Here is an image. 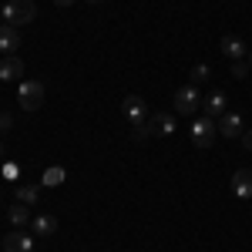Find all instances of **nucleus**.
Here are the masks:
<instances>
[{
  "label": "nucleus",
  "mask_w": 252,
  "mask_h": 252,
  "mask_svg": "<svg viewBox=\"0 0 252 252\" xmlns=\"http://www.w3.org/2000/svg\"><path fill=\"white\" fill-rule=\"evenodd\" d=\"M249 74H252L249 61H235V64H232V78H235V81H246Z\"/></svg>",
  "instance_id": "nucleus-19"
},
{
  "label": "nucleus",
  "mask_w": 252,
  "mask_h": 252,
  "mask_svg": "<svg viewBox=\"0 0 252 252\" xmlns=\"http://www.w3.org/2000/svg\"><path fill=\"white\" fill-rule=\"evenodd\" d=\"M215 125H219V135H225V138H242V131H246V121L235 111H225Z\"/></svg>",
  "instance_id": "nucleus-6"
},
{
  "label": "nucleus",
  "mask_w": 252,
  "mask_h": 252,
  "mask_svg": "<svg viewBox=\"0 0 252 252\" xmlns=\"http://www.w3.org/2000/svg\"><path fill=\"white\" fill-rule=\"evenodd\" d=\"M189 78H192V84H205V81L212 78V71H209V64H195L192 71H189Z\"/></svg>",
  "instance_id": "nucleus-18"
},
{
  "label": "nucleus",
  "mask_w": 252,
  "mask_h": 252,
  "mask_svg": "<svg viewBox=\"0 0 252 252\" xmlns=\"http://www.w3.org/2000/svg\"><path fill=\"white\" fill-rule=\"evenodd\" d=\"M40 182H44V185H51V189H54V185H61V182H64V168H61V165H51V168L44 172V178H40Z\"/></svg>",
  "instance_id": "nucleus-17"
},
{
  "label": "nucleus",
  "mask_w": 252,
  "mask_h": 252,
  "mask_svg": "<svg viewBox=\"0 0 252 252\" xmlns=\"http://www.w3.org/2000/svg\"><path fill=\"white\" fill-rule=\"evenodd\" d=\"M202 101H205V97L198 94V84H185V88H178L175 97H172V104H175L178 115H195Z\"/></svg>",
  "instance_id": "nucleus-3"
},
{
  "label": "nucleus",
  "mask_w": 252,
  "mask_h": 252,
  "mask_svg": "<svg viewBox=\"0 0 252 252\" xmlns=\"http://www.w3.org/2000/svg\"><path fill=\"white\" fill-rule=\"evenodd\" d=\"M3 20L10 27H24V24L37 20V3L34 0H7L3 3Z\"/></svg>",
  "instance_id": "nucleus-1"
},
{
  "label": "nucleus",
  "mask_w": 252,
  "mask_h": 252,
  "mask_svg": "<svg viewBox=\"0 0 252 252\" xmlns=\"http://www.w3.org/2000/svg\"><path fill=\"white\" fill-rule=\"evenodd\" d=\"M232 192L239 198H252V168H239L232 175Z\"/></svg>",
  "instance_id": "nucleus-11"
},
{
  "label": "nucleus",
  "mask_w": 252,
  "mask_h": 252,
  "mask_svg": "<svg viewBox=\"0 0 252 252\" xmlns=\"http://www.w3.org/2000/svg\"><path fill=\"white\" fill-rule=\"evenodd\" d=\"M246 61H249V67H252V51H249V58H246Z\"/></svg>",
  "instance_id": "nucleus-25"
},
{
  "label": "nucleus",
  "mask_w": 252,
  "mask_h": 252,
  "mask_svg": "<svg viewBox=\"0 0 252 252\" xmlns=\"http://www.w3.org/2000/svg\"><path fill=\"white\" fill-rule=\"evenodd\" d=\"M202 108H205V115H209V118L219 121V118L225 115V94H209L205 101H202Z\"/></svg>",
  "instance_id": "nucleus-15"
},
{
  "label": "nucleus",
  "mask_w": 252,
  "mask_h": 252,
  "mask_svg": "<svg viewBox=\"0 0 252 252\" xmlns=\"http://www.w3.org/2000/svg\"><path fill=\"white\" fill-rule=\"evenodd\" d=\"M222 54L232 58V61H246L249 58V44L239 37V34H225V37H222Z\"/></svg>",
  "instance_id": "nucleus-8"
},
{
  "label": "nucleus",
  "mask_w": 252,
  "mask_h": 252,
  "mask_svg": "<svg viewBox=\"0 0 252 252\" xmlns=\"http://www.w3.org/2000/svg\"><path fill=\"white\" fill-rule=\"evenodd\" d=\"M88 3H101V0H88Z\"/></svg>",
  "instance_id": "nucleus-27"
},
{
  "label": "nucleus",
  "mask_w": 252,
  "mask_h": 252,
  "mask_svg": "<svg viewBox=\"0 0 252 252\" xmlns=\"http://www.w3.org/2000/svg\"><path fill=\"white\" fill-rule=\"evenodd\" d=\"M10 128H14V118H10V115H0V135H10Z\"/></svg>",
  "instance_id": "nucleus-21"
},
{
  "label": "nucleus",
  "mask_w": 252,
  "mask_h": 252,
  "mask_svg": "<svg viewBox=\"0 0 252 252\" xmlns=\"http://www.w3.org/2000/svg\"><path fill=\"white\" fill-rule=\"evenodd\" d=\"M17 47H20V31L10 27V24H3V27H0V51H3V54H14Z\"/></svg>",
  "instance_id": "nucleus-12"
},
{
  "label": "nucleus",
  "mask_w": 252,
  "mask_h": 252,
  "mask_svg": "<svg viewBox=\"0 0 252 252\" xmlns=\"http://www.w3.org/2000/svg\"><path fill=\"white\" fill-rule=\"evenodd\" d=\"M54 3H58V7H71L74 0H54Z\"/></svg>",
  "instance_id": "nucleus-24"
},
{
  "label": "nucleus",
  "mask_w": 252,
  "mask_h": 252,
  "mask_svg": "<svg viewBox=\"0 0 252 252\" xmlns=\"http://www.w3.org/2000/svg\"><path fill=\"white\" fill-rule=\"evenodd\" d=\"M242 145L252 152V128H246V131H242Z\"/></svg>",
  "instance_id": "nucleus-22"
},
{
  "label": "nucleus",
  "mask_w": 252,
  "mask_h": 252,
  "mask_svg": "<svg viewBox=\"0 0 252 252\" xmlns=\"http://www.w3.org/2000/svg\"><path fill=\"white\" fill-rule=\"evenodd\" d=\"M3 175L7 178H17V165H3Z\"/></svg>",
  "instance_id": "nucleus-23"
},
{
  "label": "nucleus",
  "mask_w": 252,
  "mask_h": 252,
  "mask_svg": "<svg viewBox=\"0 0 252 252\" xmlns=\"http://www.w3.org/2000/svg\"><path fill=\"white\" fill-rule=\"evenodd\" d=\"M121 115L128 125H141V121H148V108H145V97L141 94H128L121 101Z\"/></svg>",
  "instance_id": "nucleus-5"
},
{
  "label": "nucleus",
  "mask_w": 252,
  "mask_h": 252,
  "mask_svg": "<svg viewBox=\"0 0 252 252\" xmlns=\"http://www.w3.org/2000/svg\"><path fill=\"white\" fill-rule=\"evenodd\" d=\"M131 138H135V141L148 138V121H141V125H131Z\"/></svg>",
  "instance_id": "nucleus-20"
},
{
  "label": "nucleus",
  "mask_w": 252,
  "mask_h": 252,
  "mask_svg": "<svg viewBox=\"0 0 252 252\" xmlns=\"http://www.w3.org/2000/svg\"><path fill=\"white\" fill-rule=\"evenodd\" d=\"M175 131V118L168 111H155V115H148V135H172Z\"/></svg>",
  "instance_id": "nucleus-9"
},
{
  "label": "nucleus",
  "mask_w": 252,
  "mask_h": 252,
  "mask_svg": "<svg viewBox=\"0 0 252 252\" xmlns=\"http://www.w3.org/2000/svg\"><path fill=\"white\" fill-rule=\"evenodd\" d=\"M40 198V185L37 182H24V185H17V202H24V205H37Z\"/></svg>",
  "instance_id": "nucleus-16"
},
{
  "label": "nucleus",
  "mask_w": 252,
  "mask_h": 252,
  "mask_svg": "<svg viewBox=\"0 0 252 252\" xmlns=\"http://www.w3.org/2000/svg\"><path fill=\"white\" fill-rule=\"evenodd\" d=\"M3 252H34V235L14 229L10 235H3Z\"/></svg>",
  "instance_id": "nucleus-7"
},
{
  "label": "nucleus",
  "mask_w": 252,
  "mask_h": 252,
  "mask_svg": "<svg viewBox=\"0 0 252 252\" xmlns=\"http://www.w3.org/2000/svg\"><path fill=\"white\" fill-rule=\"evenodd\" d=\"M31 205H24V202H14L10 209H7V215H10V225L14 229H24L27 222H31V212H27Z\"/></svg>",
  "instance_id": "nucleus-14"
},
{
  "label": "nucleus",
  "mask_w": 252,
  "mask_h": 252,
  "mask_svg": "<svg viewBox=\"0 0 252 252\" xmlns=\"http://www.w3.org/2000/svg\"><path fill=\"white\" fill-rule=\"evenodd\" d=\"M0 17H3V7H0Z\"/></svg>",
  "instance_id": "nucleus-28"
},
{
  "label": "nucleus",
  "mask_w": 252,
  "mask_h": 252,
  "mask_svg": "<svg viewBox=\"0 0 252 252\" xmlns=\"http://www.w3.org/2000/svg\"><path fill=\"white\" fill-rule=\"evenodd\" d=\"M215 135H219V125H215V118L209 115H198L192 121V145L195 148H209L215 141Z\"/></svg>",
  "instance_id": "nucleus-2"
},
{
  "label": "nucleus",
  "mask_w": 252,
  "mask_h": 252,
  "mask_svg": "<svg viewBox=\"0 0 252 252\" xmlns=\"http://www.w3.org/2000/svg\"><path fill=\"white\" fill-rule=\"evenodd\" d=\"M0 155H3V141H0Z\"/></svg>",
  "instance_id": "nucleus-26"
},
{
  "label": "nucleus",
  "mask_w": 252,
  "mask_h": 252,
  "mask_svg": "<svg viewBox=\"0 0 252 252\" xmlns=\"http://www.w3.org/2000/svg\"><path fill=\"white\" fill-rule=\"evenodd\" d=\"M20 74H24V61L17 54H7L0 61V81H17Z\"/></svg>",
  "instance_id": "nucleus-10"
},
{
  "label": "nucleus",
  "mask_w": 252,
  "mask_h": 252,
  "mask_svg": "<svg viewBox=\"0 0 252 252\" xmlns=\"http://www.w3.org/2000/svg\"><path fill=\"white\" fill-rule=\"evenodd\" d=\"M17 101L24 111H37L40 104H44V84L40 81H24L17 91Z\"/></svg>",
  "instance_id": "nucleus-4"
},
{
  "label": "nucleus",
  "mask_w": 252,
  "mask_h": 252,
  "mask_svg": "<svg viewBox=\"0 0 252 252\" xmlns=\"http://www.w3.org/2000/svg\"><path fill=\"white\" fill-rule=\"evenodd\" d=\"M31 229H34V235L47 239V235L58 232V219H54V215H34V219H31Z\"/></svg>",
  "instance_id": "nucleus-13"
}]
</instances>
